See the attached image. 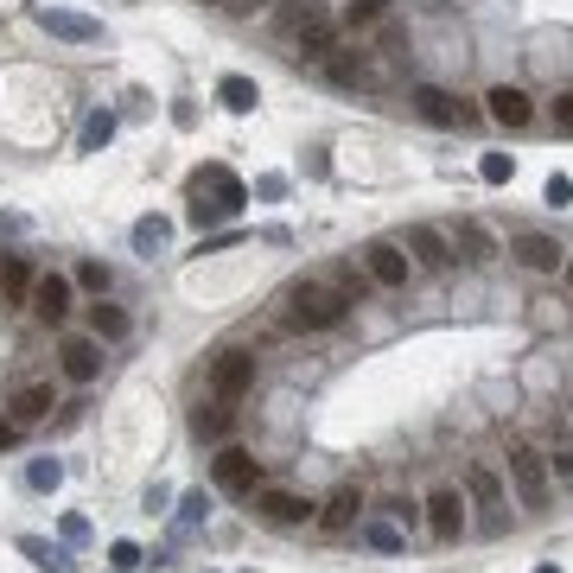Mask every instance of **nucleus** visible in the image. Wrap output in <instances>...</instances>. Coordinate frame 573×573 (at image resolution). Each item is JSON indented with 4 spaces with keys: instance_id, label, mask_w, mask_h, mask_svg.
I'll return each instance as SVG.
<instances>
[{
    "instance_id": "nucleus-1",
    "label": "nucleus",
    "mask_w": 573,
    "mask_h": 573,
    "mask_svg": "<svg viewBox=\"0 0 573 573\" xmlns=\"http://www.w3.org/2000/svg\"><path fill=\"white\" fill-rule=\"evenodd\" d=\"M344 306H351V300H344L338 287L300 281V287L287 293V325H293V332H332V325L344 319Z\"/></svg>"
},
{
    "instance_id": "nucleus-2",
    "label": "nucleus",
    "mask_w": 573,
    "mask_h": 573,
    "mask_svg": "<svg viewBox=\"0 0 573 573\" xmlns=\"http://www.w3.org/2000/svg\"><path fill=\"white\" fill-rule=\"evenodd\" d=\"M211 478L223 497H255V484H262V459L242 453V446H223V453L211 459Z\"/></svg>"
},
{
    "instance_id": "nucleus-3",
    "label": "nucleus",
    "mask_w": 573,
    "mask_h": 573,
    "mask_svg": "<svg viewBox=\"0 0 573 573\" xmlns=\"http://www.w3.org/2000/svg\"><path fill=\"white\" fill-rule=\"evenodd\" d=\"M249 389H255V357H249V351H217V357H211V395L242 402Z\"/></svg>"
},
{
    "instance_id": "nucleus-4",
    "label": "nucleus",
    "mask_w": 573,
    "mask_h": 573,
    "mask_svg": "<svg viewBox=\"0 0 573 573\" xmlns=\"http://www.w3.org/2000/svg\"><path fill=\"white\" fill-rule=\"evenodd\" d=\"M191 198H204V204H223V211H242L249 204V191H242V179L230 166H204V172H191Z\"/></svg>"
},
{
    "instance_id": "nucleus-5",
    "label": "nucleus",
    "mask_w": 573,
    "mask_h": 573,
    "mask_svg": "<svg viewBox=\"0 0 573 573\" xmlns=\"http://www.w3.org/2000/svg\"><path fill=\"white\" fill-rule=\"evenodd\" d=\"M255 516L274 529H293V523H306L312 516V503L300 491H281V484H255Z\"/></svg>"
},
{
    "instance_id": "nucleus-6",
    "label": "nucleus",
    "mask_w": 573,
    "mask_h": 573,
    "mask_svg": "<svg viewBox=\"0 0 573 573\" xmlns=\"http://www.w3.org/2000/svg\"><path fill=\"white\" fill-rule=\"evenodd\" d=\"M510 484L523 510H548V459L542 453H510Z\"/></svg>"
},
{
    "instance_id": "nucleus-7",
    "label": "nucleus",
    "mask_w": 573,
    "mask_h": 573,
    "mask_svg": "<svg viewBox=\"0 0 573 573\" xmlns=\"http://www.w3.org/2000/svg\"><path fill=\"white\" fill-rule=\"evenodd\" d=\"M363 274L376 287H408V255L395 242H363Z\"/></svg>"
},
{
    "instance_id": "nucleus-8",
    "label": "nucleus",
    "mask_w": 573,
    "mask_h": 573,
    "mask_svg": "<svg viewBox=\"0 0 573 573\" xmlns=\"http://www.w3.org/2000/svg\"><path fill=\"white\" fill-rule=\"evenodd\" d=\"M26 300H32V312H39L45 325H64V312H71V281H64V274H39Z\"/></svg>"
},
{
    "instance_id": "nucleus-9",
    "label": "nucleus",
    "mask_w": 573,
    "mask_h": 573,
    "mask_svg": "<svg viewBox=\"0 0 573 573\" xmlns=\"http://www.w3.org/2000/svg\"><path fill=\"white\" fill-rule=\"evenodd\" d=\"M516 262H523V268H535V274H554V268H567V249H561L554 236L529 230V236H516Z\"/></svg>"
},
{
    "instance_id": "nucleus-10",
    "label": "nucleus",
    "mask_w": 573,
    "mask_h": 573,
    "mask_svg": "<svg viewBox=\"0 0 573 573\" xmlns=\"http://www.w3.org/2000/svg\"><path fill=\"white\" fill-rule=\"evenodd\" d=\"M414 109H421V121H433V128H465V121H472V109H459V102L446 90H433V83L414 90Z\"/></svg>"
},
{
    "instance_id": "nucleus-11",
    "label": "nucleus",
    "mask_w": 573,
    "mask_h": 573,
    "mask_svg": "<svg viewBox=\"0 0 573 573\" xmlns=\"http://www.w3.org/2000/svg\"><path fill=\"white\" fill-rule=\"evenodd\" d=\"M427 529L440 535V542L465 535V497H459V491H433V497H427Z\"/></svg>"
},
{
    "instance_id": "nucleus-12",
    "label": "nucleus",
    "mask_w": 573,
    "mask_h": 573,
    "mask_svg": "<svg viewBox=\"0 0 573 573\" xmlns=\"http://www.w3.org/2000/svg\"><path fill=\"white\" fill-rule=\"evenodd\" d=\"M64 376L71 382H96V370H102V338H64Z\"/></svg>"
},
{
    "instance_id": "nucleus-13",
    "label": "nucleus",
    "mask_w": 573,
    "mask_h": 573,
    "mask_svg": "<svg viewBox=\"0 0 573 573\" xmlns=\"http://www.w3.org/2000/svg\"><path fill=\"white\" fill-rule=\"evenodd\" d=\"M484 102H491V121H503V128H529V115H535V102L516 90V83H497Z\"/></svg>"
},
{
    "instance_id": "nucleus-14",
    "label": "nucleus",
    "mask_w": 573,
    "mask_h": 573,
    "mask_svg": "<svg viewBox=\"0 0 573 573\" xmlns=\"http://www.w3.org/2000/svg\"><path fill=\"white\" fill-rule=\"evenodd\" d=\"M39 20H45L51 39H71V45H96V39H102V26H96V20H83V13H58V7H45Z\"/></svg>"
},
{
    "instance_id": "nucleus-15",
    "label": "nucleus",
    "mask_w": 573,
    "mask_h": 573,
    "mask_svg": "<svg viewBox=\"0 0 573 573\" xmlns=\"http://www.w3.org/2000/svg\"><path fill=\"white\" fill-rule=\"evenodd\" d=\"M325 77H332V83H351V90H357V83H376L382 71L363 58V51H332V58H325Z\"/></svg>"
},
{
    "instance_id": "nucleus-16",
    "label": "nucleus",
    "mask_w": 573,
    "mask_h": 573,
    "mask_svg": "<svg viewBox=\"0 0 573 573\" xmlns=\"http://www.w3.org/2000/svg\"><path fill=\"white\" fill-rule=\"evenodd\" d=\"M51 408H58V402H51V382H26V389L13 395V421H20V427H39Z\"/></svg>"
},
{
    "instance_id": "nucleus-17",
    "label": "nucleus",
    "mask_w": 573,
    "mask_h": 573,
    "mask_svg": "<svg viewBox=\"0 0 573 573\" xmlns=\"http://www.w3.org/2000/svg\"><path fill=\"white\" fill-rule=\"evenodd\" d=\"M191 433H198V440H223V433H230V402H223V395L198 402L191 408Z\"/></svg>"
},
{
    "instance_id": "nucleus-18",
    "label": "nucleus",
    "mask_w": 573,
    "mask_h": 573,
    "mask_svg": "<svg viewBox=\"0 0 573 573\" xmlns=\"http://www.w3.org/2000/svg\"><path fill=\"white\" fill-rule=\"evenodd\" d=\"M357 510H363V497H357V491H338V497L319 510V529H325V535H344V529H357Z\"/></svg>"
},
{
    "instance_id": "nucleus-19",
    "label": "nucleus",
    "mask_w": 573,
    "mask_h": 573,
    "mask_svg": "<svg viewBox=\"0 0 573 573\" xmlns=\"http://www.w3.org/2000/svg\"><path fill=\"white\" fill-rule=\"evenodd\" d=\"M408 249L421 255L427 268H446V262H453V242H446L440 230H427V223H414V230H408Z\"/></svg>"
},
{
    "instance_id": "nucleus-20",
    "label": "nucleus",
    "mask_w": 573,
    "mask_h": 573,
    "mask_svg": "<svg viewBox=\"0 0 573 573\" xmlns=\"http://www.w3.org/2000/svg\"><path fill=\"white\" fill-rule=\"evenodd\" d=\"M20 554H26V561H39L45 573H77L71 548H51V542H39V535H20Z\"/></svg>"
},
{
    "instance_id": "nucleus-21",
    "label": "nucleus",
    "mask_w": 573,
    "mask_h": 573,
    "mask_svg": "<svg viewBox=\"0 0 573 573\" xmlns=\"http://www.w3.org/2000/svg\"><path fill=\"white\" fill-rule=\"evenodd\" d=\"M217 102H223L230 115H249L255 102H262V90H255V77H223V83H217Z\"/></svg>"
},
{
    "instance_id": "nucleus-22",
    "label": "nucleus",
    "mask_w": 573,
    "mask_h": 573,
    "mask_svg": "<svg viewBox=\"0 0 573 573\" xmlns=\"http://www.w3.org/2000/svg\"><path fill=\"white\" fill-rule=\"evenodd\" d=\"M90 338H102V344L128 338V312H121V306H109V300H96V306H90Z\"/></svg>"
},
{
    "instance_id": "nucleus-23",
    "label": "nucleus",
    "mask_w": 573,
    "mask_h": 573,
    "mask_svg": "<svg viewBox=\"0 0 573 573\" xmlns=\"http://www.w3.org/2000/svg\"><path fill=\"white\" fill-rule=\"evenodd\" d=\"M465 249V262H491V255H497V242H491V230H484V223H472V217H465L459 223V242H453V255Z\"/></svg>"
},
{
    "instance_id": "nucleus-24",
    "label": "nucleus",
    "mask_w": 573,
    "mask_h": 573,
    "mask_svg": "<svg viewBox=\"0 0 573 573\" xmlns=\"http://www.w3.org/2000/svg\"><path fill=\"white\" fill-rule=\"evenodd\" d=\"M109 141H115V115H109V109H96L90 121H83V153H102Z\"/></svg>"
},
{
    "instance_id": "nucleus-25",
    "label": "nucleus",
    "mask_w": 573,
    "mask_h": 573,
    "mask_svg": "<svg viewBox=\"0 0 573 573\" xmlns=\"http://www.w3.org/2000/svg\"><path fill=\"white\" fill-rule=\"evenodd\" d=\"M478 179H484V185H510V179H516V160H510V153H484V160H478Z\"/></svg>"
},
{
    "instance_id": "nucleus-26",
    "label": "nucleus",
    "mask_w": 573,
    "mask_h": 573,
    "mask_svg": "<svg viewBox=\"0 0 573 573\" xmlns=\"http://www.w3.org/2000/svg\"><path fill=\"white\" fill-rule=\"evenodd\" d=\"M166 236H172L166 217H141V223H134V249H166Z\"/></svg>"
},
{
    "instance_id": "nucleus-27",
    "label": "nucleus",
    "mask_w": 573,
    "mask_h": 573,
    "mask_svg": "<svg viewBox=\"0 0 573 573\" xmlns=\"http://www.w3.org/2000/svg\"><path fill=\"white\" fill-rule=\"evenodd\" d=\"M26 484H32V491H58V484H64V465H58V459H32Z\"/></svg>"
},
{
    "instance_id": "nucleus-28",
    "label": "nucleus",
    "mask_w": 573,
    "mask_h": 573,
    "mask_svg": "<svg viewBox=\"0 0 573 573\" xmlns=\"http://www.w3.org/2000/svg\"><path fill=\"white\" fill-rule=\"evenodd\" d=\"M0 287H7V293H32V268L20 262V255H7V262H0Z\"/></svg>"
},
{
    "instance_id": "nucleus-29",
    "label": "nucleus",
    "mask_w": 573,
    "mask_h": 573,
    "mask_svg": "<svg viewBox=\"0 0 573 573\" xmlns=\"http://www.w3.org/2000/svg\"><path fill=\"white\" fill-rule=\"evenodd\" d=\"M382 13H389V0H351V7H344V26H370Z\"/></svg>"
},
{
    "instance_id": "nucleus-30",
    "label": "nucleus",
    "mask_w": 573,
    "mask_h": 573,
    "mask_svg": "<svg viewBox=\"0 0 573 573\" xmlns=\"http://www.w3.org/2000/svg\"><path fill=\"white\" fill-rule=\"evenodd\" d=\"M363 542L382 548V554H402V535H395L389 523H363Z\"/></svg>"
},
{
    "instance_id": "nucleus-31",
    "label": "nucleus",
    "mask_w": 573,
    "mask_h": 573,
    "mask_svg": "<svg viewBox=\"0 0 573 573\" xmlns=\"http://www.w3.org/2000/svg\"><path fill=\"white\" fill-rule=\"evenodd\" d=\"M109 281H115V274L102 268V262H83V268H77V287H90L96 300H102V293H109Z\"/></svg>"
},
{
    "instance_id": "nucleus-32",
    "label": "nucleus",
    "mask_w": 573,
    "mask_h": 573,
    "mask_svg": "<svg viewBox=\"0 0 573 573\" xmlns=\"http://www.w3.org/2000/svg\"><path fill=\"white\" fill-rule=\"evenodd\" d=\"M472 497L484 503V510H497V503H503V491H497V478H491V472H472Z\"/></svg>"
},
{
    "instance_id": "nucleus-33",
    "label": "nucleus",
    "mask_w": 573,
    "mask_h": 573,
    "mask_svg": "<svg viewBox=\"0 0 573 573\" xmlns=\"http://www.w3.org/2000/svg\"><path fill=\"white\" fill-rule=\"evenodd\" d=\"M109 567H115V573H134V567H141V548H134V542H115V548H109Z\"/></svg>"
},
{
    "instance_id": "nucleus-34",
    "label": "nucleus",
    "mask_w": 573,
    "mask_h": 573,
    "mask_svg": "<svg viewBox=\"0 0 573 573\" xmlns=\"http://www.w3.org/2000/svg\"><path fill=\"white\" fill-rule=\"evenodd\" d=\"M230 211H223V204H204V198H191V223H198V230H211V223H223Z\"/></svg>"
},
{
    "instance_id": "nucleus-35",
    "label": "nucleus",
    "mask_w": 573,
    "mask_h": 573,
    "mask_svg": "<svg viewBox=\"0 0 573 573\" xmlns=\"http://www.w3.org/2000/svg\"><path fill=\"white\" fill-rule=\"evenodd\" d=\"M548 204H554V211L573 204V179H567V172H554V179H548Z\"/></svg>"
},
{
    "instance_id": "nucleus-36",
    "label": "nucleus",
    "mask_w": 573,
    "mask_h": 573,
    "mask_svg": "<svg viewBox=\"0 0 573 573\" xmlns=\"http://www.w3.org/2000/svg\"><path fill=\"white\" fill-rule=\"evenodd\" d=\"M58 535H64V542H90V523H83V516H64V523H58Z\"/></svg>"
},
{
    "instance_id": "nucleus-37",
    "label": "nucleus",
    "mask_w": 573,
    "mask_h": 573,
    "mask_svg": "<svg viewBox=\"0 0 573 573\" xmlns=\"http://www.w3.org/2000/svg\"><path fill=\"white\" fill-rule=\"evenodd\" d=\"M20 433H26V427L13 421V414H0V453H13V446H20Z\"/></svg>"
},
{
    "instance_id": "nucleus-38",
    "label": "nucleus",
    "mask_w": 573,
    "mask_h": 573,
    "mask_svg": "<svg viewBox=\"0 0 573 573\" xmlns=\"http://www.w3.org/2000/svg\"><path fill=\"white\" fill-rule=\"evenodd\" d=\"M204 510H211V503H204V491H191V497L179 503V516H185V523H198V516H204Z\"/></svg>"
},
{
    "instance_id": "nucleus-39",
    "label": "nucleus",
    "mask_w": 573,
    "mask_h": 573,
    "mask_svg": "<svg viewBox=\"0 0 573 573\" xmlns=\"http://www.w3.org/2000/svg\"><path fill=\"white\" fill-rule=\"evenodd\" d=\"M554 121H561V134H573V90L554 102Z\"/></svg>"
},
{
    "instance_id": "nucleus-40",
    "label": "nucleus",
    "mask_w": 573,
    "mask_h": 573,
    "mask_svg": "<svg viewBox=\"0 0 573 573\" xmlns=\"http://www.w3.org/2000/svg\"><path fill=\"white\" fill-rule=\"evenodd\" d=\"M230 7H236V13H262L268 0H230Z\"/></svg>"
},
{
    "instance_id": "nucleus-41",
    "label": "nucleus",
    "mask_w": 573,
    "mask_h": 573,
    "mask_svg": "<svg viewBox=\"0 0 573 573\" xmlns=\"http://www.w3.org/2000/svg\"><path fill=\"white\" fill-rule=\"evenodd\" d=\"M554 465H561V478H573V446H567V453H561V459H554Z\"/></svg>"
},
{
    "instance_id": "nucleus-42",
    "label": "nucleus",
    "mask_w": 573,
    "mask_h": 573,
    "mask_svg": "<svg viewBox=\"0 0 573 573\" xmlns=\"http://www.w3.org/2000/svg\"><path fill=\"white\" fill-rule=\"evenodd\" d=\"M204 7H230V0H204Z\"/></svg>"
},
{
    "instance_id": "nucleus-43",
    "label": "nucleus",
    "mask_w": 573,
    "mask_h": 573,
    "mask_svg": "<svg viewBox=\"0 0 573 573\" xmlns=\"http://www.w3.org/2000/svg\"><path fill=\"white\" fill-rule=\"evenodd\" d=\"M535 573H561V567H535Z\"/></svg>"
},
{
    "instance_id": "nucleus-44",
    "label": "nucleus",
    "mask_w": 573,
    "mask_h": 573,
    "mask_svg": "<svg viewBox=\"0 0 573 573\" xmlns=\"http://www.w3.org/2000/svg\"><path fill=\"white\" fill-rule=\"evenodd\" d=\"M567 287H573V262H567Z\"/></svg>"
}]
</instances>
